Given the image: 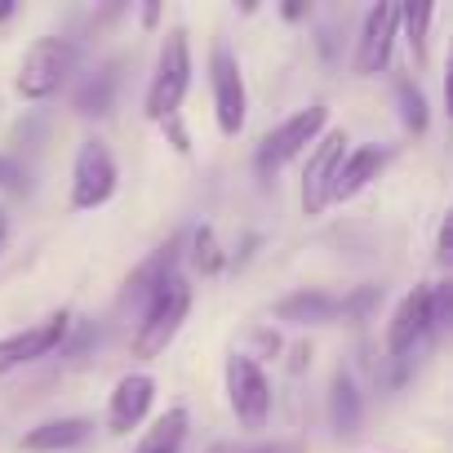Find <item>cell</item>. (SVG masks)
Segmentation results:
<instances>
[{"label":"cell","instance_id":"cell-6","mask_svg":"<svg viewBox=\"0 0 453 453\" xmlns=\"http://www.w3.org/2000/svg\"><path fill=\"white\" fill-rule=\"evenodd\" d=\"M342 160H347V134L342 129L320 134L311 147V160L303 169V213H325L334 204V178H338Z\"/></svg>","mask_w":453,"mask_h":453},{"label":"cell","instance_id":"cell-21","mask_svg":"<svg viewBox=\"0 0 453 453\" xmlns=\"http://www.w3.org/2000/svg\"><path fill=\"white\" fill-rule=\"evenodd\" d=\"M191 245H196V267L200 272H218L222 267V258H218V241H213V232H209V226H200V232L191 236Z\"/></svg>","mask_w":453,"mask_h":453},{"label":"cell","instance_id":"cell-22","mask_svg":"<svg viewBox=\"0 0 453 453\" xmlns=\"http://www.w3.org/2000/svg\"><path fill=\"white\" fill-rule=\"evenodd\" d=\"M107 103H111V72H107L103 81H94V85L81 94V111H85V116H103Z\"/></svg>","mask_w":453,"mask_h":453},{"label":"cell","instance_id":"cell-11","mask_svg":"<svg viewBox=\"0 0 453 453\" xmlns=\"http://www.w3.org/2000/svg\"><path fill=\"white\" fill-rule=\"evenodd\" d=\"M400 32V5H373L360 32V50H356V76H378L391 63V45Z\"/></svg>","mask_w":453,"mask_h":453},{"label":"cell","instance_id":"cell-9","mask_svg":"<svg viewBox=\"0 0 453 453\" xmlns=\"http://www.w3.org/2000/svg\"><path fill=\"white\" fill-rule=\"evenodd\" d=\"M325 120H329V111L316 103V107L289 116L285 125H276V129L263 138V169H280V165L294 160L303 147H311V142L325 134Z\"/></svg>","mask_w":453,"mask_h":453},{"label":"cell","instance_id":"cell-25","mask_svg":"<svg viewBox=\"0 0 453 453\" xmlns=\"http://www.w3.org/2000/svg\"><path fill=\"white\" fill-rule=\"evenodd\" d=\"M5 236H10V218L0 213V245H5Z\"/></svg>","mask_w":453,"mask_h":453},{"label":"cell","instance_id":"cell-15","mask_svg":"<svg viewBox=\"0 0 453 453\" xmlns=\"http://www.w3.org/2000/svg\"><path fill=\"white\" fill-rule=\"evenodd\" d=\"M276 316L289 325H325L338 316V303L320 289H303V294H289L285 303H276Z\"/></svg>","mask_w":453,"mask_h":453},{"label":"cell","instance_id":"cell-24","mask_svg":"<svg viewBox=\"0 0 453 453\" xmlns=\"http://www.w3.org/2000/svg\"><path fill=\"white\" fill-rule=\"evenodd\" d=\"M0 187H5V191H23V169L14 160H5V156H0Z\"/></svg>","mask_w":453,"mask_h":453},{"label":"cell","instance_id":"cell-4","mask_svg":"<svg viewBox=\"0 0 453 453\" xmlns=\"http://www.w3.org/2000/svg\"><path fill=\"white\" fill-rule=\"evenodd\" d=\"M226 400H232V413L245 431H258L267 426V413H272V382L267 373L258 369L254 356L236 351L226 360Z\"/></svg>","mask_w":453,"mask_h":453},{"label":"cell","instance_id":"cell-20","mask_svg":"<svg viewBox=\"0 0 453 453\" xmlns=\"http://www.w3.org/2000/svg\"><path fill=\"white\" fill-rule=\"evenodd\" d=\"M395 94H400V111H404V125L413 129V134H426V98H422V89L409 81V76H400L395 81Z\"/></svg>","mask_w":453,"mask_h":453},{"label":"cell","instance_id":"cell-26","mask_svg":"<svg viewBox=\"0 0 453 453\" xmlns=\"http://www.w3.org/2000/svg\"><path fill=\"white\" fill-rule=\"evenodd\" d=\"M10 14H14V5H10V0H0V23H5Z\"/></svg>","mask_w":453,"mask_h":453},{"label":"cell","instance_id":"cell-14","mask_svg":"<svg viewBox=\"0 0 453 453\" xmlns=\"http://www.w3.org/2000/svg\"><path fill=\"white\" fill-rule=\"evenodd\" d=\"M387 165V151H378V147H356L342 165H338V178H334V200H351L356 191H365L373 178H378V169Z\"/></svg>","mask_w":453,"mask_h":453},{"label":"cell","instance_id":"cell-19","mask_svg":"<svg viewBox=\"0 0 453 453\" xmlns=\"http://www.w3.org/2000/svg\"><path fill=\"white\" fill-rule=\"evenodd\" d=\"M435 19V5H400V23H404V36H409V50L413 58L422 63L426 58V27Z\"/></svg>","mask_w":453,"mask_h":453},{"label":"cell","instance_id":"cell-8","mask_svg":"<svg viewBox=\"0 0 453 453\" xmlns=\"http://www.w3.org/2000/svg\"><path fill=\"white\" fill-rule=\"evenodd\" d=\"M67 329H72V311H54V316H45L32 329H19L10 338H0V373H10L19 365H32V360L50 356L67 338Z\"/></svg>","mask_w":453,"mask_h":453},{"label":"cell","instance_id":"cell-5","mask_svg":"<svg viewBox=\"0 0 453 453\" xmlns=\"http://www.w3.org/2000/svg\"><path fill=\"white\" fill-rule=\"evenodd\" d=\"M116 178H120V169H116V156L107 151V142H98V138L81 142L76 169H72V204L76 209L107 204L111 191H116Z\"/></svg>","mask_w":453,"mask_h":453},{"label":"cell","instance_id":"cell-18","mask_svg":"<svg viewBox=\"0 0 453 453\" xmlns=\"http://www.w3.org/2000/svg\"><path fill=\"white\" fill-rule=\"evenodd\" d=\"M182 435H187V409H169V413L156 418V426L142 435L138 453H178Z\"/></svg>","mask_w":453,"mask_h":453},{"label":"cell","instance_id":"cell-1","mask_svg":"<svg viewBox=\"0 0 453 453\" xmlns=\"http://www.w3.org/2000/svg\"><path fill=\"white\" fill-rule=\"evenodd\" d=\"M191 311V285L182 276H169L151 298H147V311L134 329V356L138 360H156L160 351H169V342L178 338L182 320Z\"/></svg>","mask_w":453,"mask_h":453},{"label":"cell","instance_id":"cell-17","mask_svg":"<svg viewBox=\"0 0 453 453\" xmlns=\"http://www.w3.org/2000/svg\"><path fill=\"white\" fill-rule=\"evenodd\" d=\"M329 418H334L338 435H351L360 426V391H356V382L347 373H338L334 387H329Z\"/></svg>","mask_w":453,"mask_h":453},{"label":"cell","instance_id":"cell-12","mask_svg":"<svg viewBox=\"0 0 453 453\" xmlns=\"http://www.w3.org/2000/svg\"><path fill=\"white\" fill-rule=\"evenodd\" d=\"M156 400V382L147 373H125L111 391V409H107V426L116 435H129L134 426H142V418L151 413Z\"/></svg>","mask_w":453,"mask_h":453},{"label":"cell","instance_id":"cell-3","mask_svg":"<svg viewBox=\"0 0 453 453\" xmlns=\"http://www.w3.org/2000/svg\"><path fill=\"white\" fill-rule=\"evenodd\" d=\"M72 67H76V50H72L67 41H58V36H41V41H32L27 54H23L19 94H23L27 103H41V98H50V94L63 89V81L72 76Z\"/></svg>","mask_w":453,"mask_h":453},{"label":"cell","instance_id":"cell-13","mask_svg":"<svg viewBox=\"0 0 453 453\" xmlns=\"http://www.w3.org/2000/svg\"><path fill=\"white\" fill-rule=\"evenodd\" d=\"M89 431H94V422H89V418H54V422L32 426V431L19 440V449H23V453H63V449L85 444V440H89Z\"/></svg>","mask_w":453,"mask_h":453},{"label":"cell","instance_id":"cell-2","mask_svg":"<svg viewBox=\"0 0 453 453\" xmlns=\"http://www.w3.org/2000/svg\"><path fill=\"white\" fill-rule=\"evenodd\" d=\"M187 85H191V45H187V32L173 27L160 45V63H156V76H151V89H147V120L165 125L169 116H178Z\"/></svg>","mask_w":453,"mask_h":453},{"label":"cell","instance_id":"cell-10","mask_svg":"<svg viewBox=\"0 0 453 453\" xmlns=\"http://www.w3.org/2000/svg\"><path fill=\"white\" fill-rule=\"evenodd\" d=\"M426 334H435V316H431V285H418L400 298L391 325H387V351L391 356H409Z\"/></svg>","mask_w":453,"mask_h":453},{"label":"cell","instance_id":"cell-23","mask_svg":"<svg viewBox=\"0 0 453 453\" xmlns=\"http://www.w3.org/2000/svg\"><path fill=\"white\" fill-rule=\"evenodd\" d=\"M435 258H440V267H449V263H453V222H449V218L440 222V241H435Z\"/></svg>","mask_w":453,"mask_h":453},{"label":"cell","instance_id":"cell-16","mask_svg":"<svg viewBox=\"0 0 453 453\" xmlns=\"http://www.w3.org/2000/svg\"><path fill=\"white\" fill-rule=\"evenodd\" d=\"M173 263H178V241L173 245H165V250H156L134 276H129V289H125V298H151L169 276H173Z\"/></svg>","mask_w":453,"mask_h":453},{"label":"cell","instance_id":"cell-7","mask_svg":"<svg viewBox=\"0 0 453 453\" xmlns=\"http://www.w3.org/2000/svg\"><path fill=\"white\" fill-rule=\"evenodd\" d=\"M209 81H213V111H218V129L226 138H236L245 129V116H250V94H245V76L236 67V58L226 50H213V63H209Z\"/></svg>","mask_w":453,"mask_h":453}]
</instances>
